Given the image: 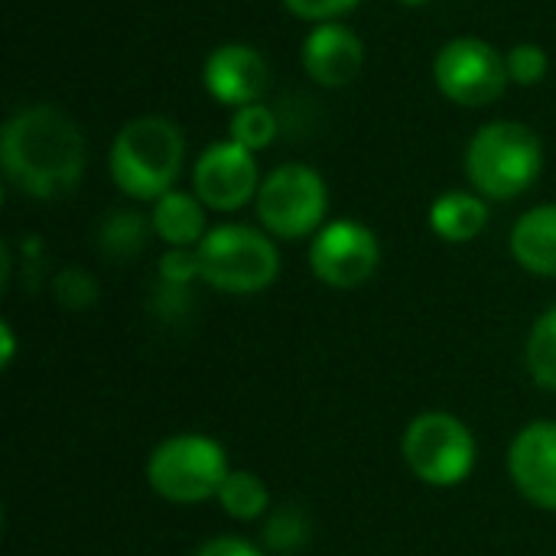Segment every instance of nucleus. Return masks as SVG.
<instances>
[{"label":"nucleus","instance_id":"5701e85b","mask_svg":"<svg viewBox=\"0 0 556 556\" xmlns=\"http://www.w3.org/2000/svg\"><path fill=\"white\" fill-rule=\"evenodd\" d=\"M52 293L65 309H88L98 303V280L81 267H65L52 277Z\"/></svg>","mask_w":556,"mask_h":556},{"label":"nucleus","instance_id":"ddd939ff","mask_svg":"<svg viewBox=\"0 0 556 556\" xmlns=\"http://www.w3.org/2000/svg\"><path fill=\"white\" fill-rule=\"evenodd\" d=\"M306 75L323 88H345L365 68V42L345 23H316L300 49Z\"/></svg>","mask_w":556,"mask_h":556},{"label":"nucleus","instance_id":"f03ea898","mask_svg":"<svg viewBox=\"0 0 556 556\" xmlns=\"http://www.w3.org/2000/svg\"><path fill=\"white\" fill-rule=\"evenodd\" d=\"M186 163V134L173 117L140 114L127 121L111 143V179L114 186L137 199L156 202L166 195Z\"/></svg>","mask_w":556,"mask_h":556},{"label":"nucleus","instance_id":"b1692460","mask_svg":"<svg viewBox=\"0 0 556 556\" xmlns=\"http://www.w3.org/2000/svg\"><path fill=\"white\" fill-rule=\"evenodd\" d=\"M192 280H202L195 248H169V251L160 257V283H169V287H192Z\"/></svg>","mask_w":556,"mask_h":556},{"label":"nucleus","instance_id":"f3484780","mask_svg":"<svg viewBox=\"0 0 556 556\" xmlns=\"http://www.w3.org/2000/svg\"><path fill=\"white\" fill-rule=\"evenodd\" d=\"M153 225L140 212H111L98 228V248L111 261H130L143 251Z\"/></svg>","mask_w":556,"mask_h":556},{"label":"nucleus","instance_id":"f8f14e48","mask_svg":"<svg viewBox=\"0 0 556 556\" xmlns=\"http://www.w3.org/2000/svg\"><path fill=\"white\" fill-rule=\"evenodd\" d=\"M515 489L538 508L556 511V424L538 420L525 427L508 450Z\"/></svg>","mask_w":556,"mask_h":556},{"label":"nucleus","instance_id":"20e7f679","mask_svg":"<svg viewBox=\"0 0 556 556\" xmlns=\"http://www.w3.org/2000/svg\"><path fill=\"white\" fill-rule=\"evenodd\" d=\"M202 280L212 290L248 296L267 290L280 274L277 244L251 225H218L195 248Z\"/></svg>","mask_w":556,"mask_h":556},{"label":"nucleus","instance_id":"6e6552de","mask_svg":"<svg viewBox=\"0 0 556 556\" xmlns=\"http://www.w3.org/2000/svg\"><path fill=\"white\" fill-rule=\"evenodd\" d=\"M433 81L459 108H485L498 101L508 88L505 52H498L489 39L456 36L440 46L433 59Z\"/></svg>","mask_w":556,"mask_h":556},{"label":"nucleus","instance_id":"4468645a","mask_svg":"<svg viewBox=\"0 0 556 556\" xmlns=\"http://www.w3.org/2000/svg\"><path fill=\"white\" fill-rule=\"evenodd\" d=\"M511 257L534 277H556V202L528 208L508 238Z\"/></svg>","mask_w":556,"mask_h":556},{"label":"nucleus","instance_id":"f257e3e1","mask_svg":"<svg viewBox=\"0 0 556 556\" xmlns=\"http://www.w3.org/2000/svg\"><path fill=\"white\" fill-rule=\"evenodd\" d=\"M0 163L23 195L62 199L85 176V134L62 108L29 104L3 124Z\"/></svg>","mask_w":556,"mask_h":556},{"label":"nucleus","instance_id":"7ed1b4c3","mask_svg":"<svg viewBox=\"0 0 556 556\" xmlns=\"http://www.w3.org/2000/svg\"><path fill=\"white\" fill-rule=\"evenodd\" d=\"M541 173L544 143L521 121H489L466 143V176L482 199H518Z\"/></svg>","mask_w":556,"mask_h":556},{"label":"nucleus","instance_id":"423d86ee","mask_svg":"<svg viewBox=\"0 0 556 556\" xmlns=\"http://www.w3.org/2000/svg\"><path fill=\"white\" fill-rule=\"evenodd\" d=\"M401 453L407 469L433 489L463 485L476 469V437L472 430L443 410L420 414L407 424Z\"/></svg>","mask_w":556,"mask_h":556},{"label":"nucleus","instance_id":"aec40b11","mask_svg":"<svg viewBox=\"0 0 556 556\" xmlns=\"http://www.w3.org/2000/svg\"><path fill=\"white\" fill-rule=\"evenodd\" d=\"M528 371L531 378L556 391V306H551L528 336Z\"/></svg>","mask_w":556,"mask_h":556},{"label":"nucleus","instance_id":"dca6fc26","mask_svg":"<svg viewBox=\"0 0 556 556\" xmlns=\"http://www.w3.org/2000/svg\"><path fill=\"white\" fill-rule=\"evenodd\" d=\"M489 225V202L479 192H443L430 205V228L450 244H466L479 238Z\"/></svg>","mask_w":556,"mask_h":556},{"label":"nucleus","instance_id":"4be33fe9","mask_svg":"<svg viewBox=\"0 0 556 556\" xmlns=\"http://www.w3.org/2000/svg\"><path fill=\"white\" fill-rule=\"evenodd\" d=\"M505 65H508V78L515 85H541L547 78L551 59L544 52V46L538 42H518L505 52Z\"/></svg>","mask_w":556,"mask_h":556},{"label":"nucleus","instance_id":"cd10ccee","mask_svg":"<svg viewBox=\"0 0 556 556\" xmlns=\"http://www.w3.org/2000/svg\"><path fill=\"white\" fill-rule=\"evenodd\" d=\"M0 332H3V368H10V362H13V332H10L7 323L0 326Z\"/></svg>","mask_w":556,"mask_h":556},{"label":"nucleus","instance_id":"a211bd4d","mask_svg":"<svg viewBox=\"0 0 556 556\" xmlns=\"http://www.w3.org/2000/svg\"><path fill=\"white\" fill-rule=\"evenodd\" d=\"M218 505L228 518L235 521H257L267 505H270V495H267V485L248 472V469H231L228 479L222 482L218 489Z\"/></svg>","mask_w":556,"mask_h":556},{"label":"nucleus","instance_id":"412c9836","mask_svg":"<svg viewBox=\"0 0 556 556\" xmlns=\"http://www.w3.org/2000/svg\"><path fill=\"white\" fill-rule=\"evenodd\" d=\"M306 541H309V521L293 505L274 511L264 525V544L274 554H296Z\"/></svg>","mask_w":556,"mask_h":556},{"label":"nucleus","instance_id":"2eb2a0df","mask_svg":"<svg viewBox=\"0 0 556 556\" xmlns=\"http://www.w3.org/2000/svg\"><path fill=\"white\" fill-rule=\"evenodd\" d=\"M150 225L156 238L169 248H199V241L208 235L202 199L195 192H179V189H169L153 202Z\"/></svg>","mask_w":556,"mask_h":556},{"label":"nucleus","instance_id":"9d476101","mask_svg":"<svg viewBox=\"0 0 556 556\" xmlns=\"http://www.w3.org/2000/svg\"><path fill=\"white\" fill-rule=\"evenodd\" d=\"M264 176L257 166V156L244 150L241 143L218 140L205 147L192 166V192L202 199L212 212H238L248 202L257 199Z\"/></svg>","mask_w":556,"mask_h":556},{"label":"nucleus","instance_id":"0eeeda50","mask_svg":"<svg viewBox=\"0 0 556 556\" xmlns=\"http://www.w3.org/2000/svg\"><path fill=\"white\" fill-rule=\"evenodd\" d=\"M261 225L274 238H306L323 228L329 208V189L319 169L306 163H280L270 169L254 199Z\"/></svg>","mask_w":556,"mask_h":556},{"label":"nucleus","instance_id":"bb28decb","mask_svg":"<svg viewBox=\"0 0 556 556\" xmlns=\"http://www.w3.org/2000/svg\"><path fill=\"white\" fill-rule=\"evenodd\" d=\"M195 556H261V551L244 538H215V541L202 544Z\"/></svg>","mask_w":556,"mask_h":556},{"label":"nucleus","instance_id":"a878e982","mask_svg":"<svg viewBox=\"0 0 556 556\" xmlns=\"http://www.w3.org/2000/svg\"><path fill=\"white\" fill-rule=\"evenodd\" d=\"M189 303H192L189 287L160 283V290L153 293V309H156L163 319H179V316H186V313H189Z\"/></svg>","mask_w":556,"mask_h":556},{"label":"nucleus","instance_id":"393cba45","mask_svg":"<svg viewBox=\"0 0 556 556\" xmlns=\"http://www.w3.org/2000/svg\"><path fill=\"white\" fill-rule=\"evenodd\" d=\"M293 16L306 23H336L349 10H355L362 0H280Z\"/></svg>","mask_w":556,"mask_h":556},{"label":"nucleus","instance_id":"9b49d317","mask_svg":"<svg viewBox=\"0 0 556 556\" xmlns=\"http://www.w3.org/2000/svg\"><path fill=\"white\" fill-rule=\"evenodd\" d=\"M202 85L218 104L241 108L264 98L270 85V65L251 42H222L202 65Z\"/></svg>","mask_w":556,"mask_h":556},{"label":"nucleus","instance_id":"1a4fd4ad","mask_svg":"<svg viewBox=\"0 0 556 556\" xmlns=\"http://www.w3.org/2000/svg\"><path fill=\"white\" fill-rule=\"evenodd\" d=\"M381 264V244L375 231L355 218H336L313 235L309 270L332 290H355Z\"/></svg>","mask_w":556,"mask_h":556},{"label":"nucleus","instance_id":"6ab92c4d","mask_svg":"<svg viewBox=\"0 0 556 556\" xmlns=\"http://www.w3.org/2000/svg\"><path fill=\"white\" fill-rule=\"evenodd\" d=\"M277 134H280V121L264 101H251V104L235 108L231 124H228V137L251 153L267 150L277 140Z\"/></svg>","mask_w":556,"mask_h":556},{"label":"nucleus","instance_id":"c85d7f7f","mask_svg":"<svg viewBox=\"0 0 556 556\" xmlns=\"http://www.w3.org/2000/svg\"><path fill=\"white\" fill-rule=\"evenodd\" d=\"M401 3H404V7H427L430 0H401Z\"/></svg>","mask_w":556,"mask_h":556},{"label":"nucleus","instance_id":"39448f33","mask_svg":"<svg viewBox=\"0 0 556 556\" xmlns=\"http://www.w3.org/2000/svg\"><path fill=\"white\" fill-rule=\"evenodd\" d=\"M228 472L231 469L225 450L202 433L169 437L147 459L150 489L173 505H199L218 498V489Z\"/></svg>","mask_w":556,"mask_h":556}]
</instances>
